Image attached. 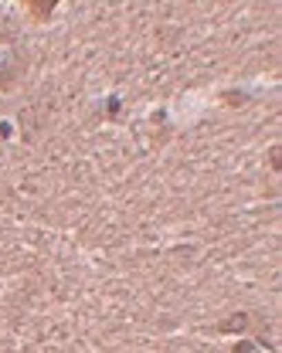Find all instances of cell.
Wrapping results in <instances>:
<instances>
[{"instance_id":"1","label":"cell","mask_w":282,"mask_h":353,"mask_svg":"<svg viewBox=\"0 0 282 353\" xmlns=\"http://www.w3.org/2000/svg\"><path fill=\"white\" fill-rule=\"evenodd\" d=\"M28 68H31V54L24 38L14 28L0 24V92H14L28 75Z\"/></svg>"},{"instance_id":"2","label":"cell","mask_w":282,"mask_h":353,"mask_svg":"<svg viewBox=\"0 0 282 353\" xmlns=\"http://www.w3.org/2000/svg\"><path fill=\"white\" fill-rule=\"evenodd\" d=\"M252 319H255V312H235V316L221 319L214 330H218V333H241V330H248L245 323H252Z\"/></svg>"},{"instance_id":"3","label":"cell","mask_w":282,"mask_h":353,"mask_svg":"<svg viewBox=\"0 0 282 353\" xmlns=\"http://www.w3.org/2000/svg\"><path fill=\"white\" fill-rule=\"evenodd\" d=\"M28 14H31V17H38V21H48V17H51V7H34V3H31V7H28Z\"/></svg>"}]
</instances>
